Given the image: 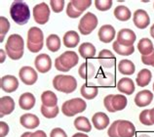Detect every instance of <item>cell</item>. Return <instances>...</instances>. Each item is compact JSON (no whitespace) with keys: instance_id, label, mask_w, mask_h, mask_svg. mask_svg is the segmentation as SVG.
Returning <instances> with one entry per match:
<instances>
[{"instance_id":"cell-1","label":"cell","mask_w":154,"mask_h":137,"mask_svg":"<svg viewBox=\"0 0 154 137\" xmlns=\"http://www.w3.org/2000/svg\"><path fill=\"white\" fill-rule=\"evenodd\" d=\"M10 15L16 24L26 25L30 18L29 7L23 1H15L10 7Z\"/></svg>"},{"instance_id":"cell-2","label":"cell","mask_w":154,"mask_h":137,"mask_svg":"<svg viewBox=\"0 0 154 137\" xmlns=\"http://www.w3.org/2000/svg\"><path fill=\"white\" fill-rule=\"evenodd\" d=\"M53 86L56 90L63 93H72L77 87V81L72 75H56L53 79Z\"/></svg>"},{"instance_id":"cell-3","label":"cell","mask_w":154,"mask_h":137,"mask_svg":"<svg viewBox=\"0 0 154 137\" xmlns=\"http://www.w3.org/2000/svg\"><path fill=\"white\" fill-rule=\"evenodd\" d=\"M97 26H98V18H97V16L95 14L88 12L80 20L78 30L81 34L88 35L96 29Z\"/></svg>"},{"instance_id":"cell-4","label":"cell","mask_w":154,"mask_h":137,"mask_svg":"<svg viewBox=\"0 0 154 137\" xmlns=\"http://www.w3.org/2000/svg\"><path fill=\"white\" fill-rule=\"evenodd\" d=\"M33 18L34 21L39 25H44L49 21L50 8L45 2L37 4L33 7Z\"/></svg>"},{"instance_id":"cell-5","label":"cell","mask_w":154,"mask_h":137,"mask_svg":"<svg viewBox=\"0 0 154 137\" xmlns=\"http://www.w3.org/2000/svg\"><path fill=\"white\" fill-rule=\"evenodd\" d=\"M19 76L22 81L26 85H33L38 79V75L36 71L33 68L28 66L21 68L19 72Z\"/></svg>"},{"instance_id":"cell-6","label":"cell","mask_w":154,"mask_h":137,"mask_svg":"<svg viewBox=\"0 0 154 137\" xmlns=\"http://www.w3.org/2000/svg\"><path fill=\"white\" fill-rule=\"evenodd\" d=\"M137 39L136 33L130 29H122L117 33V40L116 41L120 43L123 46H133Z\"/></svg>"},{"instance_id":"cell-7","label":"cell","mask_w":154,"mask_h":137,"mask_svg":"<svg viewBox=\"0 0 154 137\" xmlns=\"http://www.w3.org/2000/svg\"><path fill=\"white\" fill-rule=\"evenodd\" d=\"M0 86L3 91L7 93H12L18 89L19 87V80L14 75H4L0 80Z\"/></svg>"},{"instance_id":"cell-8","label":"cell","mask_w":154,"mask_h":137,"mask_svg":"<svg viewBox=\"0 0 154 137\" xmlns=\"http://www.w3.org/2000/svg\"><path fill=\"white\" fill-rule=\"evenodd\" d=\"M34 65L36 70L41 74L48 72L52 68V60L49 55L40 54L34 60Z\"/></svg>"},{"instance_id":"cell-9","label":"cell","mask_w":154,"mask_h":137,"mask_svg":"<svg viewBox=\"0 0 154 137\" xmlns=\"http://www.w3.org/2000/svg\"><path fill=\"white\" fill-rule=\"evenodd\" d=\"M60 61L62 63V65L66 68L68 71L71 70L72 68L75 67L78 64L79 58L75 52L73 51H66L60 56Z\"/></svg>"},{"instance_id":"cell-10","label":"cell","mask_w":154,"mask_h":137,"mask_svg":"<svg viewBox=\"0 0 154 137\" xmlns=\"http://www.w3.org/2000/svg\"><path fill=\"white\" fill-rule=\"evenodd\" d=\"M134 24L140 30H143L147 27L150 24V19H149L147 12H145L143 9H137L134 13Z\"/></svg>"},{"instance_id":"cell-11","label":"cell","mask_w":154,"mask_h":137,"mask_svg":"<svg viewBox=\"0 0 154 137\" xmlns=\"http://www.w3.org/2000/svg\"><path fill=\"white\" fill-rule=\"evenodd\" d=\"M98 61L102 67L106 68H110L112 67H114L115 62H116V58L111 51H109L108 49H103L99 53Z\"/></svg>"},{"instance_id":"cell-12","label":"cell","mask_w":154,"mask_h":137,"mask_svg":"<svg viewBox=\"0 0 154 137\" xmlns=\"http://www.w3.org/2000/svg\"><path fill=\"white\" fill-rule=\"evenodd\" d=\"M5 48H8L10 50L18 51V52H23L25 48V41L23 38L19 34H12L7 39Z\"/></svg>"},{"instance_id":"cell-13","label":"cell","mask_w":154,"mask_h":137,"mask_svg":"<svg viewBox=\"0 0 154 137\" xmlns=\"http://www.w3.org/2000/svg\"><path fill=\"white\" fill-rule=\"evenodd\" d=\"M99 39L103 43H109L114 39V36L116 35L115 29L111 25H103L99 30Z\"/></svg>"},{"instance_id":"cell-14","label":"cell","mask_w":154,"mask_h":137,"mask_svg":"<svg viewBox=\"0 0 154 137\" xmlns=\"http://www.w3.org/2000/svg\"><path fill=\"white\" fill-rule=\"evenodd\" d=\"M119 137H134L136 134L135 126L129 120H119L118 123Z\"/></svg>"},{"instance_id":"cell-15","label":"cell","mask_w":154,"mask_h":137,"mask_svg":"<svg viewBox=\"0 0 154 137\" xmlns=\"http://www.w3.org/2000/svg\"><path fill=\"white\" fill-rule=\"evenodd\" d=\"M15 110V101L9 96H4L0 98V116L10 115Z\"/></svg>"},{"instance_id":"cell-16","label":"cell","mask_w":154,"mask_h":137,"mask_svg":"<svg viewBox=\"0 0 154 137\" xmlns=\"http://www.w3.org/2000/svg\"><path fill=\"white\" fill-rule=\"evenodd\" d=\"M20 123H21V124L23 127L27 128V129H33V128H36L39 126L40 120L36 115L23 114L20 118Z\"/></svg>"},{"instance_id":"cell-17","label":"cell","mask_w":154,"mask_h":137,"mask_svg":"<svg viewBox=\"0 0 154 137\" xmlns=\"http://www.w3.org/2000/svg\"><path fill=\"white\" fill-rule=\"evenodd\" d=\"M153 93L149 90H141L136 95L135 103L137 107L148 106L153 100Z\"/></svg>"},{"instance_id":"cell-18","label":"cell","mask_w":154,"mask_h":137,"mask_svg":"<svg viewBox=\"0 0 154 137\" xmlns=\"http://www.w3.org/2000/svg\"><path fill=\"white\" fill-rule=\"evenodd\" d=\"M92 122L97 129L103 130L104 128H106L109 124V118L106 116V114H104L103 112H99L93 116Z\"/></svg>"},{"instance_id":"cell-19","label":"cell","mask_w":154,"mask_h":137,"mask_svg":"<svg viewBox=\"0 0 154 137\" xmlns=\"http://www.w3.org/2000/svg\"><path fill=\"white\" fill-rule=\"evenodd\" d=\"M97 80L100 86L103 87H110L114 85L115 82V76L111 72L100 71L98 75H97Z\"/></svg>"},{"instance_id":"cell-20","label":"cell","mask_w":154,"mask_h":137,"mask_svg":"<svg viewBox=\"0 0 154 137\" xmlns=\"http://www.w3.org/2000/svg\"><path fill=\"white\" fill-rule=\"evenodd\" d=\"M80 93L83 96V98H86L88 100H92L97 97V95L99 93V88L97 85L86 82L81 86Z\"/></svg>"},{"instance_id":"cell-21","label":"cell","mask_w":154,"mask_h":137,"mask_svg":"<svg viewBox=\"0 0 154 137\" xmlns=\"http://www.w3.org/2000/svg\"><path fill=\"white\" fill-rule=\"evenodd\" d=\"M117 89L124 94L131 95L135 91V83L129 78H123L117 82Z\"/></svg>"},{"instance_id":"cell-22","label":"cell","mask_w":154,"mask_h":137,"mask_svg":"<svg viewBox=\"0 0 154 137\" xmlns=\"http://www.w3.org/2000/svg\"><path fill=\"white\" fill-rule=\"evenodd\" d=\"M19 105L23 110H31L35 105V97L30 92H26L19 98Z\"/></svg>"},{"instance_id":"cell-23","label":"cell","mask_w":154,"mask_h":137,"mask_svg":"<svg viewBox=\"0 0 154 137\" xmlns=\"http://www.w3.org/2000/svg\"><path fill=\"white\" fill-rule=\"evenodd\" d=\"M78 74H79L81 78H83V79H90L96 74V68H95V66L93 65L92 63L85 62V63H83L82 65L79 67Z\"/></svg>"},{"instance_id":"cell-24","label":"cell","mask_w":154,"mask_h":137,"mask_svg":"<svg viewBox=\"0 0 154 137\" xmlns=\"http://www.w3.org/2000/svg\"><path fill=\"white\" fill-rule=\"evenodd\" d=\"M66 102L68 104V107H69L70 111L73 113L74 115L80 114V113H82L86 110L87 104L83 99H81V98L70 99V100H67Z\"/></svg>"},{"instance_id":"cell-25","label":"cell","mask_w":154,"mask_h":137,"mask_svg":"<svg viewBox=\"0 0 154 137\" xmlns=\"http://www.w3.org/2000/svg\"><path fill=\"white\" fill-rule=\"evenodd\" d=\"M80 37L78 33L74 30H69L63 35V44L67 48H74L78 45Z\"/></svg>"},{"instance_id":"cell-26","label":"cell","mask_w":154,"mask_h":137,"mask_svg":"<svg viewBox=\"0 0 154 137\" xmlns=\"http://www.w3.org/2000/svg\"><path fill=\"white\" fill-rule=\"evenodd\" d=\"M43 40H44L43 33L39 27H32L28 30L27 42H29V43H43Z\"/></svg>"},{"instance_id":"cell-27","label":"cell","mask_w":154,"mask_h":137,"mask_svg":"<svg viewBox=\"0 0 154 137\" xmlns=\"http://www.w3.org/2000/svg\"><path fill=\"white\" fill-rule=\"evenodd\" d=\"M78 51L81 57H83L84 59H92L96 55V47L90 42L82 43L79 46Z\"/></svg>"},{"instance_id":"cell-28","label":"cell","mask_w":154,"mask_h":137,"mask_svg":"<svg viewBox=\"0 0 154 137\" xmlns=\"http://www.w3.org/2000/svg\"><path fill=\"white\" fill-rule=\"evenodd\" d=\"M137 50L141 56H148L154 51L153 43L149 38H141L137 43Z\"/></svg>"},{"instance_id":"cell-29","label":"cell","mask_w":154,"mask_h":137,"mask_svg":"<svg viewBox=\"0 0 154 137\" xmlns=\"http://www.w3.org/2000/svg\"><path fill=\"white\" fill-rule=\"evenodd\" d=\"M118 71L122 75H134V72H135L136 67L132 61L124 59V60H121L118 64Z\"/></svg>"},{"instance_id":"cell-30","label":"cell","mask_w":154,"mask_h":137,"mask_svg":"<svg viewBox=\"0 0 154 137\" xmlns=\"http://www.w3.org/2000/svg\"><path fill=\"white\" fill-rule=\"evenodd\" d=\"M151 78H152L151 72L149 71L148 68H143V70H141L139 74H137L136 80H137V85L140 87H144L148 85L149 82L151 81Z\"/></svg>"},{"instance_id":"cell-31","label":"cell","mask_w":154,"mask_h":137,"mask_svg":"<svg viewBox=\"0 0 154 137\" xmlns=\"http://www.w3.org/2000/svg\"><path fill=\"white\" fill-rule=\"evenodd\" d=\"M41 101L42 105L46 107H55L57 106V103H58V98H57V95L52 91H44L41 94Z\"/></svg>"},{"instance_id":"cell-32","label":"cell","mask_w":154,"mask_h":137,"mask_svg":"<svg viewBox=\"0 0 154 137\" xmlns=\"http://www.w3.org/2000/svg\"><path fill=\"white\" fill-rule=\"evenodd\" d=\"M114 16L117 20L122 22H126L131 18V11L128 7L124 5H119L114 9Z\"/></svg>"},{"instance_id":"cell-33","label":"cell","mask_w":154,"mask_h":137,"mask_svg":"<svg viewBox=\"0 0 154 137\" xmlns=\"http://www.w3.org/2000/svg\"><path fill=\"white\" fill-rule=\"evenodd\" d=\"M74 126L76 129L83 132H90L92 130L91 123L85 116H78L74 120Z\"/></svg>"},{"instance_id":"cell-34","label":"cell","mask_w":154,"mask_h":137,"mask_svg":"<svg viewBox=\"0 0 154 137\" xmlns=\"http://www.w3.org/2000/svg\"><path fill=\"white\" fill-rule=\"evenodd\" d=\"M62 42L57 34H50L46 39V46L51 52H57L60 50Z\"/></svg>"},{"instance_id":"cell-35","label":"cell","mask_w":154,"mask_h":137,"mask_svg":"<svg viewBox=\"0 0 154 137\" xmlns=\"http://www.w3.org/2000/svg\"><path fill=\"white\" fill-rule=\"evenodd\" d=\"M127 102H128L127 98L125 97L124 95H121V94L113 95L112 106H113V109L115 110V112L124 110V109L126 108V106H127Z\"/></svg>"},{"instance_id":"cell-36","label":"cell","mask_w":154,"mask_h":137,"mask_svg":"<svg viewBox=\"0 0 154 137\" xmlns=\"http://www.w3.org/2000/svg\"><path fill=\"white\" fill-rule=\"evenodd\" d=\"M112 48L117 54L119 55H122V56H129V55H132L135 51V47L134 46H123L121 45L120 43H118L117 41H114L112 44Z\"/></svg>"},{"instance_id":"cell-37","label":"cell","mask_w":154,"mask_h":137,"mask_svg":"<svg viewBox=\"0 0 154 137\" xmlns=\"http://www.w3.org/2000/svg\"><path fill=\"white\" fill-rule=\"evenodd\" d=\"M41 114L43 116H45L47 119H54L59 114V107H46L42 105L41 106Z\"/></svg>"},{"instance_id":"cell-38","label":"cell","mask_w":154,"mask_h":137,"mask_svg":"<svg viewBox=\"0 0 154 137\" xmlns=\"http://www.w3.org/2000/svg\"><path fill=\"white\" fill-rule=\"evenodd\" d=\"M71 3L73 4L75 9L83 13L85 10H87L88 8L91 6L92 1L91 0H72Z\"/></svg>"},{"instance_id":"cell-39","label":"cell","mask_w":154,"mask_h":137,"mask_svg":"<svg viewBox=\"0 0 154 137\" xmlns=\"http://www.w3.org/2000/svg\"><path fill=\"white\" fill-rule=\"evenodd\" d=\"M112 0H95V6L100 11H107L112 7Z\"/></svg>"},{"instance_id":"cell-40","label":"cell","mask_w":154,"mask_h":137,"mask_svg":"<svg viewBox=\"0 0 154 137\" xmlns=\"http://www.w3.org/2000/svg\"><path fill=\"white\" fill-rule=\"evenodd\" d=\"M10 30V23L5 17H0V34H1V42L5 35Z\"/></svg>"},{"instance_id":"cell-41","label":"cell","mask_w":154,"mask_h":137,"mask_svg":"<svg viewBox=\"0 0 154 137\" xmlns=\"http://www.w3.org/2000/svg\"><path fill=\"white\" fill-rule=\"evenodd\" d=\"M66 15L68 16L69 18L72 19H75V18H78L82 15V12H79L77 9H75V7L73 6V4L71 3V1L67 4V8H66Z\"/></svg>"},{"instance_id":"cell-42","label":"cell","mask_w":154,"mask_h":137,"mask_svg":"<svg viewBox=\"0 0 154 137\" xmlns=\"http://www.w3.org/2000/svg\"><path fill=\"white\" fill-rule=\"evenodd\" d=\"M149 112H150V110H143L140 114V122L144 124V126H152L153 124V123L151 122Z\"/></svg>"},{"instance_id":"cell-43","label":"cell","mask_w":154,"mask_h":137,"mask_svg":"<svg viewBox=\"0 0 154 137\" xmlns=\"http://www.w3.org/2000/svg\"><path fill=\"white\" fill-rule=\"evenodd\" d=\"M50 5L52 7L53 12H55V13H60L63 10L64 1L63 0H51Z\"/></svg>"},{"instance_id":"cell-44","label":"cell","mask_w":154,"mask_h":137,"mask_svg":"<svg viewBox=\"0 0 154 137\" xmlns=\"http://www.w3.org/2000/svg\"><path fill=\"white\" fill-rule=\"evenodd\" d=\"M118 123H119V120H115V122L110 126V127L108 128L107 134H108L109 137H119V134H118Z\"/></svg>"},{"instance_id":"cell-45","label":"cell","mask_w":154,"mask_h":137,"mask_svg":"<svg viewBox=\"0 0 154 137\" xmlns=\"http://www.w3.org/2000/svg\"><path fill=\"white\" fill-rule=\"evenodd\" d=\"M112 98H113L112 94H109L107 96H105L104 99H103V105H104V108L106 109L108 112L115 113V110L113 109V106H112Z\"/></svg>"},{"instance_id":"cell-46","label":"cell","mask_w":154,"mask_h":137,"mask_svg":"<svg viewBox=\"0 0 154 137\" xmlns=\"http://www.w3.org/2000/svg\"><path fill=\"white\" fill-rule=\"evenodd\" d=\"M43 45L44 43H29V42L26 43L27 49L30 52H32V53H37V52L41 51Z\"/></svg>"},{"instance_id":"cell-47","label":"cell","mask_w":154,"mask_h":137,"mask_svg":"<svg viewBox=\"0 0 154 137\" xmlns=\"http://www.w3.org/2000/svg\"><path fill=\"white\" fill-rule=\"evenodd\" d=\"M5 50H6V54L9 56L12 60H19V59H21L23 55V52L10 50V49H8V48H5Z\"/></svg>"},{"instance_id":"cell-48","label":"cell","mask_w":154,"mask_h":137,"mask_svg":"<svg viewBox=\"0 0 154 137\" xmlns=\"http://www.w3.org/2000/svg\"><path fill=\"white\" fill-rule=\"evenodd\" d=\"M141 62H143L144 65L154 67V51L148 56H141Z\"/></svg>"},{"instance_id":"cell-49","label":"cell","mask_w":154,"mask_h":137,"mask_svg":"<svg viewBox=\"0 0 154 137\" xmlns=\"http://www.w3.org/2000/svg\"><path fill=\"white\" fill-rule=\"evenodd\" d=\"M50 137H67V135L63 129H62V128H60V127H56L54 129H52L50 133Z\"/></svg>"},{"instance_id":"cell-50","label":"cell","mask_w":154,"mask_h":137,"mask_svg":"<svg viewBox=\"0 0 154 137\" xmlns=\"http://www.w3.org/2000/svg\"><path fill=\"white\" fill-rule=\"evenodd\" d=\"M8 133H9V126L6 123L0 122V137H5Z\"/></svg>"},{"instance_id":"cell-51","label":"cell","mask_w":154,"mask_h":137,"mask_svg":"<svg viewBox=\"0 0 154 137\" xmlns=\"http://www.w3.org/2000/svg\"><path fill=\"white\" fill-rule=\"evenodd\" d=\"M62 112H63V114L64 116H74L73 113L70 111V109H69V107H68V104H67L66 101L63 104V106H62Z\"/></svg>"},{"instance_id":"cell-52","label":"cell","mask_w":154,"mask_h":137,"mask_svg":"<svg viewBox=\"0 0 154 137\" xmlns=\"http://www.w3.org/2000/svg\"><path fill=\"white\" fill-rule=\"evenodd\" d=\"M55 67H56L57 70L60 71V72H68L67 68H64V67L62 65V63H60V58H59V57L55 60Z\"/></svg>"},{"instance_id":"cell-53","label":"cell","mask_w":154,"mask_h":137,"mask_svg":"<svg viewBox=\"0 0 154 137\" xmlns=\"http://www.w3.org/2000/svg\"><path fill=\"white\" fill-rule=\"evenodd\" d=\"M30 137H47V135L43 130H37L35 132H32Z\"/></svg>"},{"instance_id":"cell-54","label":"cell","mask_w":154,"mask_h":137,"mask_svg":"<svg viewBox=\"0 0 154 137\" xmlns=\"http://www.w3.org/2000/svg\"><path fill=\"white\" fill-rule=\"evenodd\" d=\"M0 54H1V58H0V62L4 63L5 61V58H6V54H5V51L3 49H0Z\"/></svg>"},{"instance_id":"cell-55","label":"cell","mask_w":154,"mask_h":137,"mask_svg":"<svg viewBox=\"0 0 154 137\" xmlns=\"http://www.w3.org/2000/svg\"><path fill=\"white\" fill-rule=\"evenodd\" d=\"M72 137H89L87 134H84L82 132H78V133H75Z\"/></svg>"},{"instance_id":"cell-56","label":"cell","mask_w":154,"mask_h":137,"mask_svg":"<svg viewBox=\"0 0 154 137\" xmlns=\"http://www.w3.org/2000/svg\"><path fill=\"white\" fill-rule=\"evenodd\" d=\"M149 115H150V119H151V122L154 124V108H152L150 112H149Z\"/></svg>"},{"instance_id":"cell-57","label":"cell","mask_w":154,"mask_h":137,"mask_svg":"<svg viewBox=\"0 0 154 137\" xmlns=\"http://www.w3.org/2000/svg\"><path fill=\"white\" fill-rule=\"evenodd\" d=\"M31 133L32 132H25V133H23L21 137H30Z\"/></svg>"},{"instance_id":"cell-58","label":"cell","mask_w":154,"mask_h":137,"mask_svg":"<svg viewBox=\"0 0 154 137\" xmlns=\"http://www.w3.org/2000/svg\"><path fill=\"white\" fill-rule=\"evenodd\" d=\"M150 35L154 38V24L152 25V27H150Z\"/></svg>"},{"instance_id":"cell-59","label":"cell","mask_w":154,"mask_h":137,"mask_svg":"<svg viewBox=\"0 0 154 137\" xmlns=\"http://www.w3.org/2000/svg\"><path fill=\"white\" fill-rule=\"evenodd\" d=\"M137 137H149V136L146 135V134H140V135H137Z\"/></svg>"},{"instance_id":"cell-60","label":"cell","mask_w":154,"mask_h":137,"mask_svg":"<svg viewBox=\"0 0 154 137\" xmlns=\"http://www.w3.org/2000/svg\"><path fill=\"white\" fill-rule=\"evenodd\" d=\"M153 91H154V83H153Z\"/></svg>"},{"instance_id":"cell-61","label":"cell","mask_w":154,"mask_h":137,"mask_svg":"<svg viewBox=\"0 0 154 137\" xmlns=\"http://www.w3.org/2000/svg\"><path fill=\"white\" fill-rule=\"evenodd\" d=\"M153 7H154V3H153Z\"/></svg>"}]
</instances>
